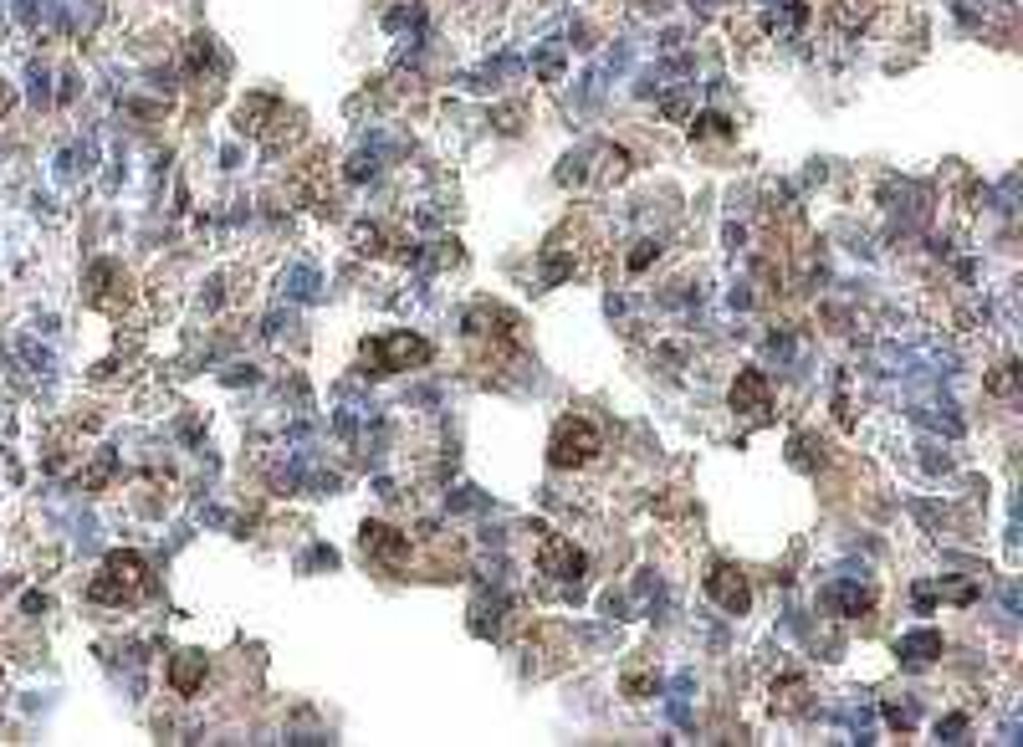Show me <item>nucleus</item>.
Masks as SVG:
<instances>
[{"instance_id": "obj_1", "label": "nucleus", "mask_w": 1023, "mask_h": 747, "mask_svg": "<svg viewBox=\"0 0 1023 747\" xmlns=\"http://www.w3.org/2000/svg\"><path fill=\"white\" fill-rule=\"evenodd\" d=\"M149 589V563L139 558V553H108V563H103V574L93 579V594L98 604H128V599H139Z\"/></svg>"}, {"instance_id": "obj_2", "label": "nucleus", "mask_w": 1023, "mask_h": 747, "mask_svg": "<svg viewBox=\"0 0 1023 747\" xmlns=\"http://www.w3.org/2000/svg\"><path fill=\"white\" fill-rule=\"evenodd\" d=\"M599 451H604V435H599V425H594V420H584V415H568V420H558V425H553L548 461H553L558 471L589 466Z\"/></svg>"}, {"instance_id": "obj_3", "label": "nucleus", "mask_w": 1023, "mask_h": 747, "mask_svg": "<svg viewBox=\"0 0 1023 747\" xmlns=\"http://www.w3.org/2000/svg\"><path fill=\"white\" fill-rule=\"evenodd\" d=\"M435 348L420 333H384L364 343V364H374V374H399V369H420L430 364Z\"/></svg>"}, {"instance_id": "obj_4", "label": "nucleus", "mask_w": 1023, "mask_h": 747, "mask_svg": "<svg viewBox=\"0 0 1023 747\" xmlns=\"http://www.w3.org/2000/svg\"><path fill=\"white\" fill-rule=\"evenodd\" d=\"M706 594L717 599L727 614H747L752 609V584H747V574L737 563H711V574H706Z\"/></svg>"}, {"instance_id": "obj_5", "label": "nucleus", "mask_w": 1023, "mask_h": 747, "mask_svg": "<svg viewBox=\"0 0 1023 747\" xmlns=\"http://www.w3.org/2000/svg\"><path fill=\"white\" fill-rule=\"evenodd\" d=\"M538 568H543L548 579H558V584H578V579H584V568H589V558L578 553L568 538L548 533V538H543V548H538Z\"/></svg>"}, {"instance_id": "obj_6", "label": "nucleus", "mask_w": 1023, "mask_h": 747, "mask_svg": "<svg viewBox=\"0 0 1023 747\" xmlns=\"http://www.w3.org/2000/svg\"><path fill=\"white\" fill-rule=\"evenodd\" d=\"M359 543H364V553L374 558V563H384V568H399L410 558V533H399V527H389V522H364L359 527Z\"/></svg>"}, {"instance_id": "obj_7", "label": "nucleus", "mask_w": 1023, "mask_h": 747, "mask_svg": "<svg viewBox=\"0 0 1023 747\" xmlns=\"http://www.w3.org/2000/svg\"><path fill=\"white\" fill-rule=\"evenodd\" d=\"M517 328H522L517 313H507V307H492V302H476L471 313H466V333H471V338H502V343L512 348V343L522 338Z\"/></svg>"}, {"instance_id": "obj_8", "label": "nucleus", "mask_w": 1023, "mask_h": 747, "mask_svg": "<svg viewBox=\"0 0 1023 747\" xmlns=\"http://www.w3.org/2000/svg\"><path fill=\"white\" fill-rule=\"evenodd\" d=\"M732 410L758 415V420L773 410V384H768L763 369H737V379H732Z\"/></svg>"}, {"instance_id": "obj_9", "label": "nucleus", "mask_w": 1023, "mask_h": 747, "mask_svg": "<svg viewBox=\"0 0 1023 747\" xmlns=\"http://www.w3.org/2000/svg\"><path fill=\"white\" fill-rule=\"evenodd\" d=\"M205 650H180L169 661V686H174V696H195L200 686H205Z\"/></svg>"}, {"instance_id": "obj_10", "label": "nucleus", "mask_w": 1023, "mask_h": 747, "mask_svg": "<svg viewBox=\"0 0 1023 747\" xmlns=\"http://www.w3.org/2000/svg\"><path fill=\"white\" fill-rule=\"evenodd\" d=\"M272 118H282V103L266 98V93H256V98H246V103L236 108V128H241V134H256V139L272 128Z\"/></svg>"}, {"instance_id": "obj_11", "label": "nucleus", "mask_w": 1023, "mask_h": 747, "mask_svg": "<svg viewBox=\"0 0 1023 747\" xmlns=\"http://www.w3.org/2000/svg\"><path fill=\"white\" fill-rule=\"evenodd\" d=\"M896 655L906 666H931L942 655V635L937 630H911V635H901L896 640Z\"/></svg>"}, {"instance_id": "obj_12", "label": "nucleus", "mask_w": 1023, "mask_h": 747, "mask_svg": "<svg viewBox=\"0 0 1023 747\" xmlns=\"http://www.w3.org/2000/svg\"><path fill=\"white\" fill-rule=\"evenodd\" d=\"M829 604H834L839 614H850V620H860V614L875 609V594L860 589V584H834V589H829Z\"/></svg>"}, {"instance_id": "obj_13", "label": "nucleus", "mask_w": 1023, "mask_h": 747, "mask_svg": "<svg viewBox=\"0 0 1023 747\" xmlns=\"http://www.w3.org/2000/svg\"><path fill=\"white\" fill-rule=\"evenodd\" d=\"M737 134V123L727 113H696L691 118V139H732Z\"/></svg>"}, {"instance_id": "obj_14", "label": "nucleus", "mask_w": 1023, "mask_h": 747, "mask_svg": "<svg viewBox=\"0 0 1023 747\" xmlns=\"http://www.w3.org/2000/svg\"><path fill=\"white\" fill-rule=\"evenodd\" d=\"M870 11H875V0H834V21H839V31H860V26L870 21Z\"/></svg>"}, {"instance_id": "obj_15", "label": "nucleus", "mask_w": 1023, "mask_h": 747, "mask_svg": "<svg viewBox=\"0 0 1023 747\" xmlns=\"http://www.w3.org/2000/svg\"><path fill=\"white\" fill-rule=\"evenodd\" d=\"M809 707V686L804 681H783V686H773V712H804Z\"/></svg>"}, {"instance_id": "obj_16", "label": "nucleus", "mask_w": 1023, "mask_h": 747, "mask_svg": "<svg viewBox=\"0 0 1023 747\" xmlns=\"http://www.w3.org/2000/svg\"><path fill=\"white\" fill-rule=\"evenodd\" d=\"M282 287H287V292H292L297 302H313L323 282H318V272H313V267H292V272L282 277Z\"/></svg>"}, {"instance_id": "obj_17", "label": "nucleus", "mask_w": 1023, "mask_h": 747, "mask_svg": "<svg viewBox=\"0 0 1023 747\" xmlns=\"http://www.w3.org/2000/svg\"><path fill=\"white\" fill-rule=\"evenodd\" d=\"M348 241H353V251H359V256H384V251H389V246H384V231H379V226H369V221L353 226V231H348Z\"/></svg>"}, {"instance_id": "obj_18", "label": "nucleus", "mask_w": 1023, "mask_h": 747, "mask_svg": "<svg viewBox=\"0 0 1023 747\" xmlns=\"http://www.w3.org/2000/svg\"><path fill=\"white\" fill-rule=\"evenodd\" d=\"M210 57H215V41H210V36H190V41H185V72H205Z\"/></svg>"}, {"instance_id": "obj_19", "label": "nucleus", "mask_w": 1023, "mask_h": 747, "mask_svg": "<svg viewBox=\"0 0 1023 747\" xmlns=\"http://www.w3.org/2000/svg\"><path fill=\"white\" fill-rule=\"evenodd\" d=\"M880 712H885V722H891L896 732H911V727H916V701H896V696H891Z\"/></svg>"}, {"instance_id": "obj_20", "label": "nucleus", "mask_w": 1023, "mask_h": 747, "mask_svg": "<svg viewBox=\"0 0 1023 747\" xmlns=\"http://www.w3.org/2000/svg\"><path fill=\"white\" fill-rule=\"evenodd\" d=\"M988 394H1018V364H998L993 374H988Z\"/></svg>"}, {"instance_id": "obj_21", "label": "nucleus", "mask_w": 1023, "mask_h": 747, "mask_svg": "<svg viewBox=\"0 0 1023 747\" xmlns=\"http://www.w3.org/2000/svg\"><path fill=\"white\" fill-rule=\"evenodd\" d=\"M660 113L671 118V123H681V118H691V98H686V93H671V98H660Z\"/></svg>"}, {"instance_id": "obj_22", "label": "nucleus", "mask_w": 1023, "mask_h": 747, "mask_svg": "<svg viewBox=\"0 0 1023 747\" xmlns=\"http://www.w3.org/2000/svg\"><path fill=\"white\" fill-rule=\"evenodd\" d=\"M650 691H660L655 676H625V696H630V701H645Z\"/></svg>"}, {"instance_id": "obj_23", "label": "nucleus", "mask_w": 1023, "mask_h": 747, "mask_svg": "<svg viewBox=\"0 0 1023 747\" xmlns=\"http://www.w3.org/2000/svg\"><path fill=\"white\" fill-rule=\"evenodd\" d=\"M655 256H660V241H640V246L630 251V272H645Z\"/></svg>"}, {"instance_id": "obj_24", "label": "nucleus", "mask_w": 1023, "mask_h": 747, "mask_svg": "<svg viewBox=\"0 0 1023 747\" xmlns=\"http://www.w3.org/2000/svg\"><path fill=\"white\" fill-rule=\"evenodd\" d=\"M962 732H967V717H962V712H952L947 722H937V737H942V742H962Z\"/></svg>"}, {"instance_id": "obj_25", "label": "nucleus", "mask_w": 1023, "mask_h": 747, "mask_svg": "<svg viewBox=\"0 0 1023 747\" xmlns=\"http://www.w3.org/2000/svg\"><path fill=\"white\" fill-rule=\"evenodd\" d=\"M568 272H573V256H553V261H548V267H543V282L553 287V282H563Z\"/></svg>"}, {"instance_id": "obj_26", "label": "nucleus", "mask_w": 1023, "mask_h": 747, "mask_svg": "<svg viewBox=\"0 0 1023 747\" xmlns=\"http://www.w3.org/2000/svg\"><path fill=\"white\" fill-rule=\"evenodd\" d=\"M538 77H543V82H558V77H563V57H558V52H543V57H538Z\"/></svg>"}, {"instance_id": "obj_27", "label": "nucleus", "mask_w": 1023, "mask_h": 747, "mask_svg": "<svg viewBox=\"0 0 1023 747\" xmlns=\"http://www.w3.org/2000/svg\"><path fill=\"white\" fill-rule=\"evenodd\" d=\"M374 169H379V164H374V154H353V159H348V180H369Z\"/></svg>"}, {"instance_id": "obj_28", "label": "nucleus", "mask_w": 1023, "mask_h": 747, "mask_svg": "<svg viewBox=\"0 0 1023 747\" xmlns=\"http://www.w3.org/2000/svg\"><path fill=\"white\" fill-rule=\"evenodd\" d=\"M11 103H16V93H11V82H0V113H11Z\"/></svg>"}]
</instances>
